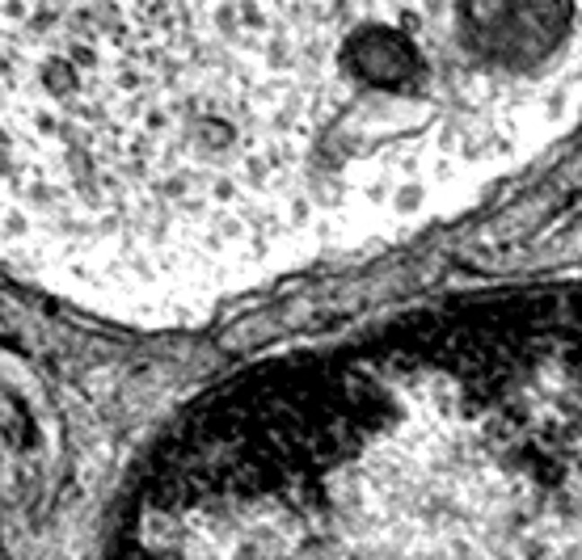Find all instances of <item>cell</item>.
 Listing matches in <instances>:
<instances>
[{
  "mask_svg": "<svg viewBox=\"0 0 582 560\" xmlns=\"http://www.w3.org/2000/svg\"><path fill=\"white\" fill-rule=\"evenodd\" d=\"M578 114V0H0V266L190 320L401 236Z\"/></svg>",
  "mask_w": 582,
  "mask_h": 560,
  "instance_id": "1",
  "label": "cell"
}]
</instances>
